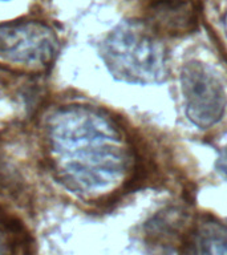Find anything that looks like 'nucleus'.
Here are the masks:
<instances>
[{
	"label": "nucleus",
	"mask_w": 227,
	"mask_h": 255,
	"mask_svg": "<svg viewBox=\"0 0 227 255\" xmlns=\"http://www.w3.org/2000/svg\"><path fill=\"white\" fill-rule=\"evenodd\" d=\"M57 174L71 190L93 195L117 186L133 171L137 154L118 123L91 107L60 111L49 127Z\"/></svg>",
	"instance_id": "1"
},
{
	"label": "nucleus",
	"mask_w": 227,
	"mask_h": 255,
	"mask_svg": "<svg viewBox=\"0 0 227 255\" xmlns=\"http://www.w3.org/2000/svg\"><path fill=\"white\" fill-rule=\"evenodd\" d=\"M101 56L113 77L130 84H159L169 76L166 47L143 21L126 20L108 35Z\"/></svg>",
	"instance_id": "2"
},
{
	"label": "nucleus",
	"mask_w": 227,
	"mask_h": 255,
	"mask_svg": "<svg viewBox=\"0 0 227 255\" xmlns=\"http://www.w3.org/2000/svg\"><path fill=\"white\" fill-rule=\"evenodd\" d=\"M187 119L199 129L218 124L227 107V93L222 80L213 68L201 61H189L181 69Z\"/></svg>",
	"instance_id": "3"
},
{
	"label": "nucleus",
	"mask_w": 227,
	"mask_h": 255,
	"mask_svg": "<svg viewBox=\"0 0 227 255\" xmlns=\"http://www.w3.org/2000/svg\"><path fill=\"white\" fill-rule=\"evenodd\" d=\"M59 40L47 24L12 21L0 24V56L12 63L48 67L57 55Z\"/></svg>",
	"instance_id": "4"
},
{
	"label": "nucleus",
	"mask_w": 227,
	"mask_h": 255,
	"mask_svg": "<svg viewBox=\"0 0 227 255\" xmlns=\"http://www.w3.org/2000/svg\"><path fill=\"white\" fill-rule=\"evenodd\" d=\"M142 17L159 37H179L195 31L198 11L194 0H142Z\"/></svg>",
	"instance_id": "5"
},
{
	"label": "nucleus",
	"mask_w": 227,
	"mask_h": 255,
	"mask_svg": "<svg viewBox=\"0 0 227 255\" xmlns=\"http://www.w3.org/2000/svg\"><path fill=\"white\" fill-rule=\"evenodd\" d=\"M186 213L179 207H169L145 225V234L149 246L173 247L181 246L186 238L190 227L187 229ZM181 251V250H179Z\"/></svg>",
	"instance_id": "6"
},
{
	"label": "nucleus",
	"mask_w": 227,
	"mask_h": 255,
	"mask_svg": "<svg viewBox=\"0 0 227 255\" xmlns=\"http://www.w3.org/2000/svg\"><path fill=\"white\" fill-rule=\"evenodd\" d=\"M181 253L186 254H227V223L203 215L190 227Z\"/></svg>",
	"instance_id": "7"
},
{
	"label": "nucleus",
	"mask_w": 227,
	"mask_h": 255,
	"mask_svg": "<svg viewBox=\"0 0 227 255\" xmlns=\"http://www.w3.org/2000/svg\"><path fill=\"white\" fill-rule=\"evenodd\" d=\"M0 194H5L11 198H23L25 195L21 179L8 163L0 159Z\"/></svg>",
	"instance_id": "8"
},
{
	"label": "nucleus",
	"mask_w": 227,
	"mask_h": 255,
	"mask_svg": "<svg viewBox=\"0 0 227 255\" xmlns=\"http://www.w3.org/2000/svg\"><path fill=\"white\" fill-rule=\"evenodd\" d=\"M215 167L221 174L225 175L227 178V146H225L219 151L218 158H217V162H215Z\"/></svg>",
	"instance_id": "9"
},
{
	"label": "nucleus",
	"mask_w": 227,
	"mask_h": 255,
	"mask_svg": "<svg viewBox=\"0 0 227 255\" xmlns=\"http://www.w3.org/2000/svg\"><path fill=\"white\" fill-rule=\"evenodd\" d=\"M3 235L5 234H1V233H0V253H9V251H8V247H5L7 245H4L3 243Z\"/></svg>",
	"instance_id": "10"
},
{
	"label": "nucleus",
	"mask_w": 227,
	"mask_h": 255,
	"mask_svg": "<svg viewBox=\"0 0 227 255\" xmlns=\"http://www.w3.org/2000/svg\"><path fill=\"white\" fill-rule=\"evenodd\" d=\"M223 28H225V33H226V39H227V11L226 13L223 15Z\"/></svg>",
	"instance_id": "11"
}]
</instances>
